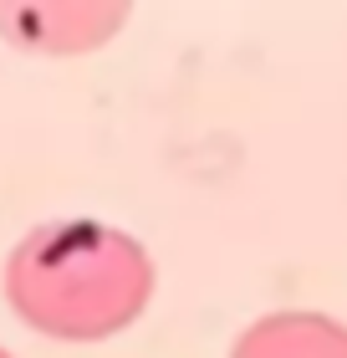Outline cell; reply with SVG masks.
I'll return each instance as SVG.
<instances>
[{"mask_svg":"<svg viewBox=\"0 0 347 358\" xmlns=\"http://www.w3.org/2000/svg\"><path fill=\"white\" fill-rule=\"evenodd\" d=\"M230 358H347V328L327 313L291 307L251 322L235 338Z\"/></svg>","mask_w":347,"mask_h":358,"instance_id":"3","label":"cell"},{"mask_svg":"<svg viewBox=\"0 0 347 358\" xmlns=\"http://www.w3.org/2000/svg\"><path fill=\"white\" fill-rule=\"evenodd\" d=\"M128 6L57 0V6H0V31L26 52H92L123 26Z\"/></svg>","mask_w":347,"mask_h":358,"instance_id":"2","label":"cell"},{"mask_svg":"<svg viewBox=\"0 0 347 358\" xmlns=\"http://www.w3.org/2000/svg\"><path fill=\"white\" fill-rule=\"evenodd\" d=\"M0 358H10V353H6V348H0Z\"/></svg>","mask_w":347,"mask_h":358,"instance_id":"4","label":"cell"},{"mask_svg":"<svg viewBox=\"0 0 347 358\" xmlns=\"http://www.w3.org/2000/svg\"><path fill=\"white\" fill-rule=\"evenodd\" d=\"M154 297V262L103 220H46L6 262V302L46 338L97 343L123 333Z\"/></svg>","mask_w":347,"mask_h":358,"instance_id":"1","label":"cell"}]
</instances>
